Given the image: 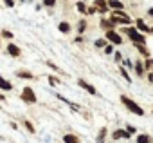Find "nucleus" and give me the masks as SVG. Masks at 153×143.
Instances as JSON below:
<instances>
[{
	"label": "nucleus",
	"instance_id": "f257e3e1",
	"mask_svg": "<svg viewBox=\"0 0 153 143\" xmlns=\"http://www.w3.org/2000/svg\"><path fill=\"white\" fill-rule=\"evenodd\" d=\"M121 102H123V105H124V107H128L133 114H139V116H142V114H144L142 107H139L131 98H128V96H121Z\"/></svg>",
	"mask_w": 153,
	"mask_h": 143
},
{
	"label": "nucleus",
	"instance_id": "f03ea898",
	"mask_svg": "<svg viewBox=\"0 0 153 143\" xmlns=\"http://www.w3.org/2000/svg\"><path fill=\"white\" fill-rule=\"evenodd\" d=\"M124 33H126V35H128V36H130L135 44H140V45H142V44L146 42L144 35H140V33H139L137 29H133V27H126V29H124Z\"/></svg>",
	"mask_w": 153,
	"mask_h": 143
},
{
	"label": "nucleus",
	"instance_id": "7ed1b4c3",
	"mask_svg": "<svg viewBox=\"0 0 153 143\" xmlns=\"http://www.w3.org/2000/svg\"><path fill=\"white\" fill-rule=\"evenodd\" d=\"M22 100L27 102V103H34V102H36V94H34V91H33L31 87H25V89L22 91Z\"/></svg>",
	"mask_w": 153,
	"mask_h": 143
},
{
	"label": "nucleus",
	"instance_id": "20e7f679",
	"mask_svg": "<svg viewBox=\"0 0 153 143\" xmlns=\"http://www.w3.org/2000/svg\"><path fill=\"white\" fill-rule=\"evenodd\" d=\"M106 40H110L112 44H117V45L123 44V38H121L115 31H106Z\"/></svg>",
	"mask_w": 153,
	"mask_h": 143
},
{
	"label": "nucleus",
	"instance_id": "39448f33",
	"mask_svg": "<svg viewBox=\"0 0 153 143\" xmlns=\"http://www.w3.org/2000/svg\"><path fill=\"white\" fill-rule=\"evenodd\" d=\"M112 22L114 24H131V18L130 17H112Z\"/></svg>",
	"mask_w": 153,
	"mask_h": 143
},
{
	"label": "nucleus",
	"instance_id": "423d86ee",
	"mask_svg": "<svg viewBox=\"0 0 153 143\" xmlns=\"http://www.w3.org/2000/svg\"><path fill=\"white\" fill-rule=\"evenodd\" d=\"M78 84H79V87H83V89H85V91H88L90 94H97V93H96V87H92V85H90V84H87L85 80H79Z\"/></svg>",
	"mask_w": 153,
	"mask_h": 143
},
{
	"label": "nucleus",
	"instance_id": "0eeeda50",
	"mask_svg": "<svg viewBox=\"0 0 153 143\" xmlns=\"http://www.w3.org/2000/svg\"><path fill=\"white\" fill-rule=\"evenodd\" d=\"M112 138H114V139H121V138H124V139H128V138H130V134H128L126 130H123V129H119V130H115V132L112 134Z\"/></svg>",
	"mask_w": 153,
	"mask_h": 143
},
{
	"label": "nucleus",
	"instance_id": "6e6552de",
	"mask_svg": "<svg viewBox=\"0 0 153 143\" xmlns=\"http://www.w3.org/2000/svg\"><path fill=\"white\" fill-rule=\"evenodd\" d=\"M7 54H11V56H20V47H16L15 44H9V45H7Z\"/></svg>",
	"mask_w": 153,
	"mask_h": 143
},
{
	"label": "nucleus",
	"instance_id": "1a4fd4ad",
	"mask_svg": "<svg viewBox=\"0 0 153 143\" xmlns=\"http://www.w3.org/2000/svg\"><path fill=\"white\" fill-rule=\"evenodd\" d=\"M0 89H2V91H11L13 89V85L6 78H2V75H0Z\"/></svg>",
	"mask_w": 153,
	"mask_h": 143
},
{
	"label": "nucleus",
	"instance_id": "9d476101",
	"mask_svg": "<svg viewBox=\"0 0 153 143\" xmlns=\"http://www.w3.org/2000/svg\"><path fill=\"white\" fill-rule=\"evenodd\" d=\"M108 8H112V9H117V11H121L124 6H123V2H119V0H108Z\"/></svg>",
	"mask_w": 153,
	"mask_h": 143
},
{
	"label": "nucleus",
	"instance_id": "9b49d317",
	"mask_svg": "<svg viewBox=\"0 0 153 143\" xmlns=\"http://www.w3.org/2000/svg\"><path fill=\"white\" fill-rule=\"evenodd\" d=\"M63 143H81V141L76 138L74 134H65L63 136Z\"/></svg>",
	"mask_w": 153,
	"mask_h": 143
},
{
	"label": "nucleus",
	"instance_id": "f8f14e48",
	"mask_svg": "<svg viewBox=\"0 0 153 143\" xmlns=\"http://www.w3.org/2000/svg\"><path fill=\"white\" fill-rule=\"evenodd\" d=\"M94 8H99L101 13H106V11H108V6L105 4V0H96V2H94Z\"/></svg>",
	"mask_w": 153,
	"mask_h": 143
},
{
	"label": "nucleus",
	"instance_id": "ddd939ff",
	"mask_svg": "<svg viewBox=\"0 0 153 143\" xmlns=\"http://www.w3.org/2000/svg\"><path fill=\"white\" fill-rule=\"evenodd\" d=\"M137 143H151V138L148 134H139L137 136Z\"/></svg>",
	"mask_w": 153,
	"mask_h": 143
},
{
	"label": "nucleus",
	"instance_id": "4468645a",
	"mask_svg": "<svg viewBox=\"0 0 153 143\" xmlns=\"http://www.w3.org/2000/svg\"><path fill=\"white\" fill-rule=\"evenodd\" d=\"M135 73H137L139 76H142V75H144V65H142L140 62H137V63H135Z\"/></svg>",
	"mask_w": 153,
	"mask_h": 143
},
{
	"label": "nucleus",
	"instance_id": "2eb2a0df",
	"mask_svg": "<svg viewBox=\"0 0 153 143\" xmlns=\"http://www.w3.org/2000/svg\"><path fill=\"white\" fill-rule=\"evenodd\" d=\"M137 29H140V31H144V33H148V31H149V27H148L142 20H137Z\"/></svg>",
	"mask_w": 153,
	"mask_h": 143
},
{
	"label": "nucleus",
	"instance_id": "dca6fc26",
	"mask_svg": "<svg viewBox=\"0 0 153 143\" xmlns=\"http://www.w3.org/2000/svg\"><path fill=\"white\" fill-rule=\"evenodd\" d=\"M58 27H59V31H61V33H68V31H70V26H68L67 22H61Z\"/></svg>",
	"mask_w": 153,
	"mask_h": 143
},
{
	"label": "nucleus",
	"instance_id": "f3484780",
	"mask_svg": "<svg viewBox=\"0 0 153 143\" xmlns=\"http://www.w3.org/2000/svg\"><path fill=\"white\" fill-rule=\"evenodd\" d=\"M16 76H18V78H33V75H31V73H27V71H18Z\"/></svg>",
	"mask_w": 153,
	"mask_h": 143
},
{
	"label": "nucleus",
	"instance_id": "a211bd4d",
	"mask_svg": "<svg viewBox=\"0 0 153 143\" xmlns=\"http://www.w3.org/2000/svg\"><path fill=\"white\" fill-rule=\"evenodd\" d=\"M105 136H106V129H101L99 138H97V143H105Z\"/></svg>",
	"mask_w": 153,
	"mask_h": 143
},
{
	"label": "nucleus",
	"instance_id": "6ab92c4d",
	"mask_svg": "<svg viewBox=\"0 0 153 143\" xmlns=\"http://www.w3.org/2000/svg\"><path fill=\"white\" fill-rule=\"evenodd\" d=\"M76 8H78V11H79V13H87V8H85V4H83V2H78V6H76Z\"/></svg>",
	"mask_w": 153,
	"mask_h": 143
},
{
	"label": "nucleus",
	"instance_id": "aec40b11",
	"mask_svg": "<svg viewBox=\"0 0 153 143\" xmlns=\"http://www.w3.org/2000/svg\"><path fill=\"white\" fill-rule=\"evenodd\" d=\"M85 27H87V22H85V20H81V22L78 24V31H79V33H83V31H85Z\"/></svg>",
	"mask_w": 153,
	"mask_h": 143
},
{
	"label": "nucleus",
	"instance_id": "412c9836",
	"mask_svg": "<svg viewBox=\"0 0 153 143\" xmlns=\"http://www.w3.org/2000/svg\"><path fill=\"white\" fill-rule=\"evenodd\" d=\"M121 75H123V76H124V80H126V82H128V84H130V82H131V78H130V76H128V73H126V71H124V69H121Z\"/></svg>",
	"mask_w": 153,
	"mask_h": 143
},
{
	"label": "nucleus",
	"instance_id": "4be33fe9",
	"mask_svg": "<svg viewBox=\"0 0 153 143\" xmlns=\"http://www.w3.org/2000/svg\"><path fill=\"white\" fill-rule=\"evenodd\" d=\"M43 4H45V6H49V8H52V6L56 4V0H43Z\"/></svg>",
	"mask_w": 153,
	"mask_h": 143
},
{
	"label": "nucleus",
	"instance_id": "5701e85b",
	"mask_svg": "<svg viewBox=\"0 0 153 143\" xmlns=\"http://www.w3.org/2000/svg\"><path fill=\"white\" fill-rule=\"evenodd\" d=\"M105 53H106V54H112V53H114V47H112V44L105 47Z\"/></svg>",
	"mask_w": 153,
	"mask_h": 143
},
{
	"label": "nucleus",
	"instance_id": "b1692460",
	"mask_svg": "<svg viewBox=\"0 0 153 143\" xmlns=\"http://www.w3.org/2000/svg\"><path fill=\"white\" fill-rule=\"evenodd\" d=\"M49 84H51V85H58V84H59V80H58V78H52V76H51V78H49Z\"/></svg>",
	"mask_w": 153,
	"mask_h": 143
},
{
	"label": "nucleus",
	"instance_id": "393cba45",
	"mask_svg": "<svg viewBox=\"0 0 153 143\" xmlns=\"http://www.w3.org/2000/svg\"><path fill=\"white\" fill-rule=\"evenodd\" d=\"M25 127H27V130H29V132H34V127H33V123H31V121H25Z\"/></svg>",
	"mask_w": 153,
	"mask_h": 143
},
{
	"label": "nucleus",
	"instance_id": "a878e982",
	"mask_svg": "<svg viewBox=\"0 0 153 143\" xmlns=\"http://www.w3.org/2000/svg\"><path fill=\"white\" fill-rule=\"evenodd\" d=\"M96 47H105V40H96Z\"/></svg>",
	"mask_w": 153,
	"mask_h": 143
},
{
	"label": "nucleus",
	"instance_id": "bb28decb",
	"mask_svg": "<svg viewBox=\"0 0 153 143\" xmlns=\"http://www.w3.org/2000/svg\"><path fill=\"white\" fill-rule=\"evenodd\" d=\"M126 132H128V134H133V132H135V127L128 125V127H126Z\"/></svg>",
	"mask_w": 153,
	"mask_h": 143
},
{
	"label": "nucleus",
	"instance_id": "cd10ccee",
	"mask_svg": "<svg viewBox=\"0 0 153 143\" xmlns=\"http://www.w3.org/2000/svg\"><path fill=\"white\" fill-rule=\"evenodd\" d=\"M144 67H146V69H151V67H153V60H148V62L144 63Z\"/></svg>",
	"mask_w": 153,
	"mask_h": 143
},
{
	"label": "nucleus",
	"instance_id": "c85d7f7f",
	"mask_svg": "<svg viewBox=\"0 0 153 143\" xmlns=\"http://www.w3.org/2000/svg\"><path fill=\"white\" fill-rule=\"evenodd\" d=\"M2 35H4V36H6V38H13V33H9V31H4V33H2Z\"/></svg>",
	"mask_w": 153,
	"mask_h": 143
},
{
	"label": "nucleus",
	"instance_id": "c756f323",
	"mask_svg": "<svg viewBox=\"0 0 153 143\" xmlns=\"http://www.w3.org/2000/svg\"><path fill=\"white\" fill-rule=\"evenodd\" d=\"M87 13H90V15H94V13H96V8H90V9H87Z\"/></svg>",
	"mask_w": 153,
	"mask_h": 143
},
{
	"label": "nucleus",
	"instance_id": "7c9ffc66",
	"mask_svg": "<svg viewBox=\"0 0 153 143\" xmlns=\"http://www.w3.org/2000/svg\"><path fill=\"white\" fill-rule=\"evenodd\" d=\"M4 2H6V6H9V8L13 6V0H4Z\"/></svg>",
	"mask_w": 153,
	"mask_h": 143
},
{
	"label": "nucleus",
	"instance_id": "2f4dec72",
	"mask_svg": "<svg viewBox=\"0 0 153 143\" xmlns=\"http://www.w3.org/2000/svg\"><path fill=\"white\" fill-rule=\"evenodd\" d=\"M148 78H149V82H153V73H149V75H148Z\"/></svg>",
	"mask_w": 153,
	"mask_h": 143
},
{
	"label": "nucleus",
	"instance_id": "473e14b6",
	"mask_svg": "<svg viewBox=\"0 0 153 143\" xmlns=\"http://www.w3.org/2000/svg\"><path fill=\"white\" fill-rule=\"evenodd\" d=\"M148 13H149V15H151V17H153V8H151V9H149V11H148Z\"/></svg>",
	"mask_w": 153,
	"mask_h": 143
}]
</instances>
